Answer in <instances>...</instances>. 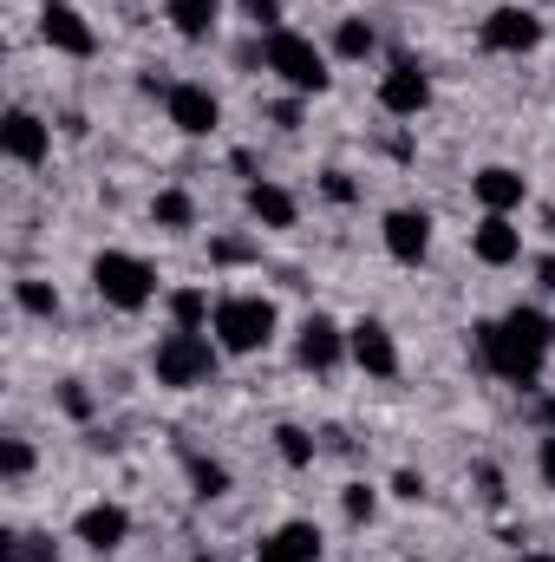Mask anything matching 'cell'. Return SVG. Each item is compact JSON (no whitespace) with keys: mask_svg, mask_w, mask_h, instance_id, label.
I'll use <instances>...</instances> for the list:
<instances>
[{"mask_svg":"<svg viewBox=\"0 0 555 562\" xmlns=\"http://www.w3.org/2000/svg\"><path fill=\"white\" fill-rule=\"evenodd\" d=\"M477 360L510 380V386H536L543 380V353L555 347V321L543 307H510L503 321H477Z\"/></svg>","mask_w":555,"mask_h":562,"instance_id":"1","label":"cell"},{"mask_svg":"<svg viewBox=\"0 0 555 562\" xmlns=\"http://www.w3.org/2000/svg\"><path fill=\"white\" fill-rule=\"evenodd\" d=\"M209 327H216L223 353H262L275 340V301H262V294H223L216 314H209Z\"/></svg>","mask_w":555,"mask_h":562,"instance_id":"2","label":"cell"},{"mask_svg":"<svg viewBox=\"0 0 555 562\" xmlns=\"http://www.w3.org/2000/svg\"><path fill=\"white\" fill-rule=\"evenodd\" d=\"M262 59H269V72H275L287 92H314V99H320V92L333 86V72H327V53H320L307 33H287V26H281V33H269Z\"/></svg>","mask_w":555,"mask_h":562,"instance_id":"3","label":"cell"},{"mask_svg":"<svg viewBox=\"0 0 555 562\" xmlns=\"http://www.w3.org/2000/svg\"><path fill=\"white\" fill-rule=\"evenodd\" d=\"M216 340L209 334H183V327H170L163 340H157V353H150V373H157V386H203L209 373H216Z\"/></svg>","mask_w":555,"mask_h":562,"instance_id":"4","label":"cell"},{"mask_svg":"<svg viewBox=\"0 0 555 562\" xmlns=\"http://www.w3.org/2000/svg\"><path fill=\"white\" fill-rule=\"evenodd\" d=\"M92 288H99V301H105V307H118V314H138L144 301L157 294V269H150L144 256L105 249V256L92 262Z\"/></svg>","mask_w":555,"mask_h":562,"instance_id":"5","label":"cell"},{"mask_svg":"<svg viewBox=\"0 0 555 562\" xmlns=\"http://www.w3.org/2000/svg\"><path fill=\"white\" fill-rule=\"evenodd\" d=\"M39 40H46L53 53H66V59H92V53H99L92 20H86L79 7H66V0H46V7H39Z\"/></svg>","mask_w":555,"mask_h":562,"instance_id":"6","label":"cell"},{"mask_svg":"<svg viewBox=\"0 0 555 562\" xmlns=\"http://www.w3.org/2000/svg\"><path fill=\"white\" fill-rule=\"evenodd\" d=\"M163 112H170V125H177L183 138H209V132L223 125V105H216V92H209V86H190V79L163 92Z\"/></svg>","mask_w":555,"mask_h":562,"instance_id":"7","label":"cell"},{"mask_svg":"<svg viewBox=\"0 0 555 562\" xmlns=\"http://www.w3.org/2000/svg\"><path fill=\"white\" fill-rule=\"evenodd\" d=\"M0 150L13 157V164H46L53 157V125L39 119V112H26V105H13L7 119H0Z\"/></svg>","mask_w":555,"mask_h":562,"instance_id":"8","label":"cell"},{"mask_svg":"<svg viewBox=\"0 0 555 562\" xmlns=\"http://www.w3.org/2000/svg\"><path fill=\"white\" fill-rule=\"evenodd\" d=\"M380 105H386L393 119H418V112L431 105V79H424L418 59H393V72L380 79Z\"/></svg>","mask_w":555,"mask_h":562,"instance_id":"9","label":"cell"},{"mask_svg":"<svg viewBox=\"0 0 555 562\" xmlns=\"http://www.w3.org/2000/svg\"><path fill=\"white\" fill-rule=\"evenodd\" d=\"M380 236H386V256L406 262V269H418V262L431 256V216H424V210H386Z\"/></svg>","mask_w":555,"mask_h":562,"instance_id":"10","label":"cell"},{"mask_svg":"<svg viewBox=\"0 0 555 562\" xmlns=\"http://www.w3.org/2000/svg\"><path fill=\"white\" fill-rule=\"evenodd\" d=\"M484 46H490V53H536V46H543V20H536L530 7H497V13L484 20Z\"/></svg>","mask_w":555,"mask_h":562,"instance_id":"11","label":"cell"},{"mask_svg":"<svg viewBox=\"0 0 555 562\" xmlns=\"http://www.w3.org/2000/svg\"><path fill=\"white\" fill-rule=\"evenodd\" d=\"M347 353H353L360 373H373V380H393V373H399V347H393L386 321H360V327H347Z\"/></svg>","mask_w":555,"mask_h":562,"instance_id":"12","label":"cell"},{"mask_svg":"<svg viewBox=\"0 0 555 562\" xmlns=\"http://www.w3.org/2000/svg\"><path fill=\"white\" fill-rule=\"evenodd\" d=\"M72 537H79L86 550L112 557V550H125V537H132V510H125V504H92V510H79Z\"/></svg>","mask_w":555,"mask_h":562,"instance_id":"13","label":"cell"},{"mask_svg":"<svg viewBox=\"0 0 555 562\" xmlns=\"http://www.w3.org/2000/svg\"><path fill=\"white\" fill-rule=\"evenodd\" d=\"M340 353H347V334H340L327 314H307V321H301V340H294V360H301L307 373H327V367H340Z\"/></svg>","mask_w":555,"mask_h":562,"instance_id":"14","label":"cell"},{"mask_svg":"<svg viewBox=\"0 0 555 562\" xmlns=\"http://www.w3.org/2000/svg\"><path fill=\"white\" fill-rule=\"evenodd\" d=\"M471 190H477V203H484L490 216H510V210H523V196H530L523 170H510V164H484V170L471 177Z\"/></svg>","mask_w":555,"mask_h":562,"instance_id":"15","label":"cell"},{"mask_svg":"<svg viewBox=\"0 0 555 562\" xmlns=\"http://www.w3.org/2000/svg\"><path fill=\"white\" fill-rule=\"evenodd\" d=\"M471 256H477L484 269H510V262L523 256V229H517L510 216H484V223L471 229Z\"/></svg>","mask_w":555,"mask_h":562,"instance_id":"16","label":"cell"},{"mask_svg":"<svg viewBox=\"0 0 555 562\" xmlns=\"http://www.w3.org/2000/svg\"><path fill=\"white\" fill-rule=\"evenodd\" d=\"M249 216H256L262 229H294L301 203H294V196H287L281 183H262V177H256V183H249Z\"/></svg>","mask_w":555,"mask_h":562,"instance_id":"17","label":"cell"},{"mask_svg":"<svg viewBox=\"0 0 555 562\" xmlns=\"http://www.w3.org/2000/svg\"><path fill=\"white\" fill-rule=\"evenodd\" d=\"M256 557H281V562H320V530L314 524H281L275 537H262Z\"/></svg>","mask_w":555,"mask_h":562,"instance_id":"18","label":"cell"},{"mask_svg":"<svg viewBox=\"0 0 555 562\" xmlns=\"http://www.w3.org/2000/svg\"><path fill=\"white\" fill-rule=\"evenodd\" d=\"M163 13H170V26L183 40H203L216 26V0H163Z\"/></svg>","mask_w":555,"mask_h":562,"instance_id":"19","label":"cell"},{"mask_svg":"<svg viewBox=\"0 0 555 562\" xmlns=\"http://www.w3.org/2000/svg\"><path fill=\"white\" fill-rule=\"evenodd\" d=\"M150 223H157V229H190V223H196L190 190H157V196H150Z\"/></svg>","mask_w":555,"mask_h":562,"instance_id":"20","label":"cell"},{"mask_svg":"<svg viewBox=\"0 0 555 562\" xmlns=\"http://www.w3.org/2000/svg\"><path fill=\"white\" fill-rule=\"evenodd\" d=\"M209 314H216V307H209V294H203V288H177V294H170V321H177L183 334H203V327H209Z\"/></svg>","mask_w":555,"mask_h":562,"instance_id":"21","label":"cell"},{"mask_svg":"<svg viewBox=\"0 0 555 562\" xmlns=\"http://www.w3.org/2000/svg\"><path fill=\"white\" fill-rule=\"evenodd\" d=\"M13 301H20V307H26V314H39V321H53V314H59V288H53V281H13Z\"/></svg>","mask_w":555,"mask_h":562,"instance_id":"22","label":"cell"},{"mask_svg":"<svg viewBox=\"0 0 555 562\" xmlns=\"http://www.w3.org/2000/svg\"><path fill=\"white\" fill-rule=\"evenodd\" d=\"M275 451H281V464H294V471L314 464V438H307L301 425H275Z\"/></svg>","mask_w":555,"mask_h":562,"instance_id":"23","label":"cell"},{"mask_svg":"<svg viewBox=\"0 0 555 562\" xmlns=\"http://www.w3.org/2000/svg\"><path fill=\"white\" fill-rule=\"evenodd\" d=\"M333 53H340V59H366V53H373V26H366V20H340Z\"/></svg>","mask_w":555,"mask_h":562,"instance_id":"24","label":"cell"},{"mask_svg":"<svg viewBox=\"0 0 555 562\" xmlns=\"http://www.w3.org/2000/svg\"><path fill=\"white\" fill-rule=\"evenodd\" d=\"M190 484H196V497L209 504V497H223V491H229V471H223V464H209V458H190Z\"/></svg>","mask_w":555,"mask_h":562,"instance_id":"25","label":"cell"},{"mask_svg":"<svg viewBox=\"0 0 555 562\" xmlns=\"http://www.w3.org/2000/svg\"><path fill=\"white\" fill-rule=\"evenodd\" d=\"M0 471H7V484H20V477L33 471V445H26V438H7V445H0Z\"/></svg>","mask_w":555,"mask_h":562,"instance_id":"26","label":"cell"},{"mask_svg":"<svg viewBox=\"0 0 555 562\" xmlns=\"http://www.w3.org/2000/svg\"><path fill=\"white\" fill-rule=\"evenodd\" d=\"M340 504H347V517H353V524H373V510H380V497H373L366 484H347V497H340Z\"/></svg>","mask_w":555,"mask_h":562,"instance_id":"27","label":"cell"},{"mask_svg":"<svg viewBox=\"0 0 555 562\" xmlns=\"http://www.w3.org/2000/svg\"><path fill=\"white\" fill-rule=\"evenodd\" d=\"M59 406H66L72 419H92V393H86L79 380H66V386H59Z\"/></svg>","mask_w":555,"mask_h":562,"instance_id":"28","label":"cell"},{"mask_svg":"<svg viewBox=\"0 0 555 562\" xmlns=\"http://www.w3.org/2000/svg\"><path fill=\"white\" fill-rule=\"evenodd\" d=\"M320 190H327V196H333V203H353V196H360V190H353V177H347V170H327V177H320Z\"/></svg>","mask_w":555,"mask_h":562,"instance_id":"29","label":"cell"},{"mask_svg":"<svg viewBox=\"0 0 555 562\" xmlns=\"http://www.w3.org/2000/svg\"><path fill=\"white\" fill-rule=\"evenodd\" d=\"M393 497H406V504H424V477H418V471H399V477H393Z\"/></svg>","mask_w":555,"mask_h":562,"instance_id":"30","label":"cell"},{"mask_svg":"<svg viewBox=\"0 0 555 562\" xmlns=\"http://www.w3.org/2000/svg\"><path fill=\"white\" fill-rule=\"evenodd\" d=\"M249 20L269 26V33H281V0H249Z\"/></svg>","mask_w":555,"mask_h":562,"instance_id":"31","label":"cell"},{"mask_svg":"<svg viewBox=\"0 0 555 562\" xmlns=\"http://www.w3.org/2000/svg\"><path fill=\"white\" fill-rule=\"evenodd\" d=\"M209 256H216V262H249L256 249H249V243H236V236H223V243H209Z\"/></svg>","mask_w":555,"mask_h":562,"instance_id":"32","label":"cell"},{"mask_svg":"<svg viewBox=\"0 0 555 562\" xmlns=\"http://www.w3.org/2000/svg\"><path fill=\"white\" fill-rule=\"evenodd\" d=\"M536 464H543V484L555 491V431L543 438V451H536Z\"/></svg>","mask_w":555,"mask_h":562,"instance_id":"33","label":"cell"},{"mask_svg":"<svg viewBox=\"0 0 555 562\" xmlns=\"http://www.w3.org/2000/svg\"><path fill=\"white\" fill-rule=\"evenodd\" d=\"M477 484H484V497H490V504H503V477H497V471H490V464H484V471H477Z\"/></svg>","mask_w":555,"mask_h":562,"instance_id":"34","label":"cell"},{"mask_svg":"<svg viewBox=\"0 0 555 562\" xmlns=\"http://www.w3.org/2000/svg\"><path fill=\"white\" fill-rule=\"evenodd\" d=\"M536 288H543V294H555V256H543V262H536Z\"/></svg>","mask_w":555,"mask_h":562,"instance_id":"35","label":"cell"},{"mask_svg":"<svg viewBox=\"0 0 555 562\" xmlns=\"http://www.w3.org/2000/svg\"><path fill=\"white\" fill-rule=\"evenodd\" d=\"M269 119H275L281 132H294V125H301V105H275V112H269Z\"/></svg>","mask_w":555,"mask_h":562,"instance_id":"36","label":"cell"},{"mask_svg":"<svg viewBox=\"0 0 555 562\" xmlns=\"http://www.w3.org/2000/svg\"><path fill=\"white\" fill-rule=\"evenodd\" d=\"M543 425H550V431H555V400H543Z\"/></svg>","mask_w":555,"mask_h":562,"instance_id":"37","label":"cell"},{"mask_svg":"<svg viewBox=\"0 0 555 562\" xmlns=\"http://www.w3.org/2000/svg\"><path fill=\"white\" fill-rule=\"evenodd\" d=\"M523 562H555V557H543V550H530V557H523Z\"/></svg>","mask_w":555,"mask_h":562,"instance_id":"38","label":"cell"},{"mask_svg":"<svg viewBox=\"0 0 555 562\" xmlns=\"http://www.w3.org/2000/svg\"><path fill=\"white\" fill-rule=\"evenodd\" d=\"M256 562H281V557H256Z\"/></svg>","mask_w":555,"mask_h":562,"instance_id":"39","label":"cell"},{"mask_svg":"<svg viewBox=\"0 0 555 562\" xmlns=\"http://www.w3.org/2000/svg\"><path fill=\"white\" fill-rule=\"evenodd\" d=\"M196 562H216V557H196Z\"/></svg>","mask_w":555,"mask_h":562,"instance_id":"40","label":"cell"}]
</instances>
